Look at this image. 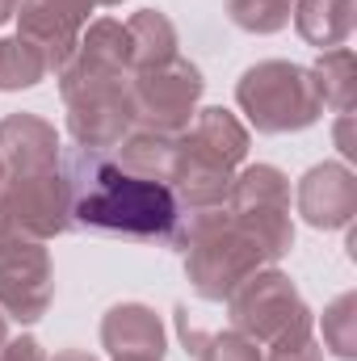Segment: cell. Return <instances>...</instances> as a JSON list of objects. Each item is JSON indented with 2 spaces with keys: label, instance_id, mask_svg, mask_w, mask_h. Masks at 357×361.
<instances>
[{
  "label": "cell",
  "instance_id": "cell-31",
  "mask_svg": "<svg viewBox=\"0 0 357 361\" xmlns=\"http://www.w3.org/2000/svg\"><path fill=\"white\" fill-rule=\"evenodd\" d=\"M97 4H101V8H118L122 0H97Z\"/></svg>",
  "mask_w": 357,
  "mask_h": 361
},
{
  "label": "cell",
  "instance_id": "cell-6",
  "mask_svg": "<svg viewBox=\"0 0 357 361\" xmlns=\"http://www.w3.org/2000/svg\"><path fill=\"white\" fill-rule=\"evenodd\" d=\"M227 311H231V328L257 345H273L277 336H286L294 324H303L307 315H315L298 286L277 269V265H265L253 277H244L231 298H227Z\"/></svg>",
  "mask_w": 357,
  "mask_h": 361
},
{
  "label": "cell",
  "instance_id": "cell-17",
  "mask_svg": "<svg viewBox=\"0 0 357 361\" xmlns=\"http://www.w3.org/2000/svg\"><path fill=\"white\" fill-rule=\"evenodd\" d=\"M227 210H290V177L273 164L236 169L227 189Z\"/></svg>",
  "mask_w": 357,
  "mask_h": 361
},
{
  "label": "cell",
  "instance_id": "cell-20",
  "mask_svg": "<svg viewBox=\"0 0 357 361\" xmlns=\"http://www.w3.org/2000/svg\"><path fill=\"white\" fill-rule=\"evenodd\" d=\"M311 80H315V92H320L324 109L349 114L357 105V59H353L349 47L320 51V59L311 68Z\"/></svg>",
  "mask_w": 357,
  "mask_h": 361
},
{
  "label": "cell",
  "instance_id": "cell-30",
  "mask_svg": "<svg viewBox=\"0 0 357 361\" xmlns=\"http://www.w3.org/2000/svg\"><path fill=\"white\" fill-rule=\"evenodd\" d=\"M4 341H8V319H4V311H0V349H4Z\"/></svg>",
  "mask_w": 357,
  "mask_h": 361
},
{
  "label": "cell",
  "instance_id": "cell-5",
  "mask_svg": "<svg viewBox=\"0 0 357 361\" xmlns=\"http://www.w3.org/2000/svg\"><path fill=\"white\" fill-rule=\"evenodd\" d=\"M72 231V193L63 169L38 177H4L0 189V240L47 244Z\"/></svg>",
  "mask_w": 357,
  "mask_h": 361
},
{
  "label": "cell",
  "instance_id": "cell-2",
  "mask_svg": "<svg viewBox=\"0 0 357 361\" xmlns=\"http://www.w3.org/2000/svg\"><path fill=\"white\" fill-rule=\"evenodd\" d=\"M185 257V277L193 286L198 298L206 302H227L231 290L265 269L257 244L248 240V231L227 214V206H210V210H181L177 231L169 240Z\"/></svg>",
  "mask_w": 357,
  "mask_h": 361
},
{
  "label": "cell",
  "instance_id": "cell-26",
  "mask_svg": "<svg viewBox=\"0 0 357 361\" xmlns=\"http://www.w3.org/2000/svg\"><path fill=\"white\" fill-rule=\"evenodd\" d=\"M0 361H51V357H47V349L34 336H13V341H4Z\"/></svg>",
  "mask_w": 357,
  "mask_h": 361
},
{
  "label": "cell",
  "instance_id": "cell-24",
  "mask_svg": "<svg viewBox=\"0 0 357 361\" xmlns=\"http://www.w3.org/2000/svg\"><path fill=\"white\" fill-rule=\"evenodd\" d=\"M294 0H227V17L244 34H282L290 25Z\"/></svg>",
  "mask_w": 357,
  "mask_h": 361
},
{
  "label": "cell",
  "instance_id": "cell-23",
  "mask_svg": "<svg viewBox=\"0 0 357 361\" xmlns=\"http://www.w3.org/2000/svg\"><path fill=\"white\" fill-rule=\"evenodd\" d=\"M324 328V349H332V357L357 361V294L345 290L341 298H332L320 315Z\"/></svg>",
  "mask_w": 357,
  "mask_h": 361
},
{
  "label": "cell",
  "instance_id": "cell-18",
  "mask_svg": "<svg viewBox=\"0 0 357 361\" xmlns=\"http://www.w3.org/2000/svg\"><path fill=\"white\" fill-rule=\"evenodd\" d=\"M185 135L198 139L202 147H210L214 156H223V160L236 164V169L248 160V126H244L231 109H223V105H206V109H198L193 122L185 126Z\"/></svg>",
  "mask_w": 357,
  "mask_h": 361
},
{
  "label": "cell",
  "instance_id": "cell-1",
  "mask_svg": "<svg viewBox=\"0 0 357 361\" xmlns=\"http://www.w3.org/2000/svg\"><path fill=\"white\" fill-rule=\"evenodd\" d=\"M59 169L72 193V227L147 244L173 240L181 202L173 197L169 180L139 177L122 169L114 152H89V147H72L68 156H59Z\"/></svg>",
  "mask_w": 357,
  "mask_h": 361
},
{
  "label": "cell",
  "instance_id": "cell-19",
  "mask_svg": "<svg viewBox=\"0 0 357 361\" xmlns=\"http://www.w3.org/2000/svg\"><path fill=\"white\" fill-rule=\"evenodd\" d=\"M177 336L185 345V353H193L198 361H265L261 345L240 336L236 328L231 332H202V328H193L185 307H177Z\"/></svg>",
  "mask_w": 357,
  "mask_h": 361
},
{
  "label": "cell",
  "instance_id": "cell-8",
  "mask_svg": "<svg viewBox=\"0 0 357 361\" xmlns=\"http://www.w3.org/2000/svg\"><path fill=\"white\" fill-rule=\"evenodd\" d=\"M55 298V265L47 244L0 240V311L13 324H38Z\"/></svg>",
  "mask_w": 357,
  "mask_h": 361
},
{
  "label": "cell",
  "instance_id": "cell-21",
  "mask_svg": "<svg viewBox=\"0 0 357 361\" xmlns=\"http://www.w3.org/2000/svg\"><path fill=\"white\" fill-rule=\"evenodd\" d=\"M76 55H85L101 68H114V72H131V34H126V21L118 17H97L85 25L80 34V47Z\"/></svg>",
  "mask_w": 357,
  "mask_h": 361
},
{
  "label": "cell",
  "instance_id": "cell-4",
  "mask_svg": "<svg viewBox=\"0 0 357 361\" xmlns=\"http://www.w3.org/2000/svg\"><path fill=\"white\" fill-rule=\"evenodd\" d=\"M236 105L261 135L307 130L324 118V101L315 92L311 68L290 59H261L236 80Z\"/></svg>",
  "mask_w": 357,
  "mask_h": 361
},
{
  "label": "cell",
  "instance_id": "cell-32",
  "mask_svg": "<svg viewBox=\"0 0 357 361\" xmlns=\"http://www.w3.org/2000/svg\"><path fill=\"white\" fill-rule=\"evenodd\" d=\"M0 189H4V169H0Z\"/></svg>",
  "mask_w": 357,
  "mask_h": 361
},
{
  "label": "cell",
  "instance_id": "cell-28",
  "mask_svg": "<svg viewBox=\"0 0 357 361\" xmlns=\"http://www.w3.org/2000/svg\"><path fill=\"white\" fill-rule=\"evenodd\" d=\"M51 361H101V357H92L89 349H59Z\"/></svg>",
  "mask_w": 357,
  "mask_h": 361
},
{
  "label": "cell",
  "instance_id": "cell-10",
  "mask_svg": "<svg viewBox=\"0 0 357 361\" xmlns=\"http://www.w3.org/2000/svg\"><path fill=\"white\" fill-rule=\"evenodd\" d=\"M294 202H298V214L307 227L315 231H341V227H353L357 219V177L349 164L341 160H324V164H311L298 189H294Z\"/></svg>",
  "mask_w": 357,
  "mask_h": 361
},
{
  "label": "cell",
  "instance_id": "cell-3",
  "mask_svg": "<svg viewBox=\"0 0 357 361\" xmlns=\"http://www.w3.org/2000/svg\"><path fill=\"white\" fill-rule=\"evenodd\" d=\"M55 80H59L72 143L89 152H114L126 139V130L135 126L131 72H114L85 55H72V63Z\"/></svg>",
  "mask_w": 357,
  "mask_h": 361
},
{
  "label": "cell",
  "instance_id": "cell-7",
  "mask_svg": "<svg viewBox=\"0 0 357 361\" xmlns=\"http://www.w3.org/2000/svg\"><path fill=\"white\" fill-rule=\"evenodd\" d=\"M131 92H135V126L181 135L198 114L206 80H202L198 63L173 55L169 63H156L147 72H131Z\"/></svg>",
  "mask_w": 357,
  "mask_h": 361
},
{
  "label": "cell",
  "instance_id": "cell-16",
  "mask_svg": "<svg viewBox=\"0 0 357 361\" xmlns=\"http://www.w3.org/2000/svg\"><path fill=\"white\" fill-rule=\"evenodd\" d=\"M118 164L139 173V177L152 180H169L173 173V160H177V135H164V130H152V126H131L126 139L114 147Z\"/></svg>",
  "mask_w": 357,
  "mask_h": 361
},
{
  "label": "cell",
  "instance_id": "cell-13",
  "mask_svg": "<svg viewBox=\"0 0 357 361\" xmlns=\"http://www.w3.org/2000/svg\"><path fill=\"white\" fill-rule=\"evenodd\" d=\"M101 349L114 361H164L169 336L147 302H118L101 315Z\"/></svg>",
  "mask_w": 357,
  "mask_h": 361
},
{
  "label": "cell",
  "instance_id": "cell-14",
  "mask_svg": "<svg viewBox=\"0 0 357 361\" xmlns=\"http://www.w3.org/2000/svg\"><path fill=\"white\" fill-rule=\"evenodd\" d=\"M294 30L307 47L332 51L345 47L357 25V0H294Z\"/></svg>",
  "mask_w": 357,
  "mask_h": 361
},
{
  "label": "cell",
  "instance_id": "cell-27",
  "mask_svg": "<svg viewBox=\"0 0 357 361\" xmlns=\"http://www.w3.org/2000/svg\"><path fill=\"white\" fill-rule=\"evenodd\" d=\"M337 143H341V152L353 160L357 147H353V135H349V114H341V122H337Z\"/></svg>",
  "mask_w": 357,
  "mask_h": 361
},
{
  "label": "cell",
  "instance_id": "cell-22",
  "mask_svg": "<svg viewBox=\"0 0 357 361\" xmlns=\"http://www.w3.org/2000/svg\"><path fill=\"white\" fill-rule=\"evenodd\" d=\"M51 72H47V59L38 55L34 42H25L21 34L13 38H0V92H21L42 85Z\"/></svg>",
  "mask_w": 357,
  "mask_h": 361
},
{
  "label": "cell",
  "instance_id": "cell-12",
  "mask_svg": "<svg viewBox=\"0 0 357 361\" xmlns=\"http://www.w3.org/2000/svg\"><path fill=\"white\" fill-rule=\"evenodd\" d=\"M59 130L38 114H8L0 118V169L4 177H38L59 169Z\"/></svg>",
  "mask_w": 357,
  "mask_h": 361
},
{
  "label": "cell",
  "instance_id": "cell-15",
  "mask_svg": "<svg viewBox=\"0 0 357 361\" xmlns=\"http://www.w3.org/2000/svg\"><path fill=\"white\" fill-rule=\"evenodd\" d=\"M126 34H131V72H147L156 63H169L181 47L173 17L160 8H139L126 21Z\"/></svg>",
  "mask_w": 357,
  "mask_h": 361
},
{
  "label": "cell",
  "instance_id": "cell-29",
  "mask_svg": "<svg viewBox=\"0 0 357 361\" xmlns=\"http://www.w3.org/2000/svg\"><path fill=\"white\" fill-rule=\"evenodd\" d=\"M13 13H17V0H0V25L13 21Z\"/></svg>",
  "mask_w": 357,
  "mask_h": 361
},
{
  "label": "cell",
  "instance_id": "cell-9",
  "mask_svg": "<svg viewBox=\"0 0 357 361\" xmlns=\"http://www.w3.org/2000/svg\"><path fill=\"white\" fill-rule=\"evenodd\" d=\"M97 0H17V34L38 47L47 59V72H63L80 47V34L89 25Z\"/></svg>",
  "mask_w": 357,
  "mask_h": 361
},
{
  "label": "cell",
  "instance_id": "cell-25",
  "mask_svg": "<svg viewBox=\"0 0 357 361\" xmlns=\"http://www.w3.org/2000/svg\"><path fill=\"white\" fill-rule=\"evenodd\" d=\"M265 349H269L265 361H324V345L315 336V315H307L303 324H294L286 336H277Z\"/></svg>",
  "mask_w": 357,
  "mask_h": 361
},
{
  "label": "cell",
  "instance_id": "cell-11",
  "mask_svg": "<svg viewBox=\"0 0 357 361\" xmlns=\"http://www.w3.org/2000/svg\"><path fill=\"white\" fill-rule=\"evenodd\" d=\"M236 177V164H227L223 156H214L210 147H202L198 139H189L185 130L177 135V160L169 173V189L181 202V210H210V206H227V189Z\"/></svg>",
  "mask_w": 357,
  "mask_h": 361
}]
</instances>
